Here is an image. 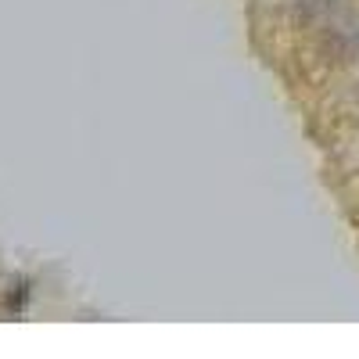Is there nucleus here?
Masks as SVG:
<instances>
[{
    "label": "nucleus",
    "mask_w": 359,
    "mask_h": 359,
    "mask_svg": "<svg viewBox=\"0 0 359 359\" xmlns=\"http://www.w3.org/2000/svg\"><path fill=\"white\" fill-rule=\"evenodd\" d=\"M25 298H29V280H15V284H11V291H8V298H4V309H15V313H22Z\"/></svg>",
    "instance_id": "obj_1"
}]
</instances>
